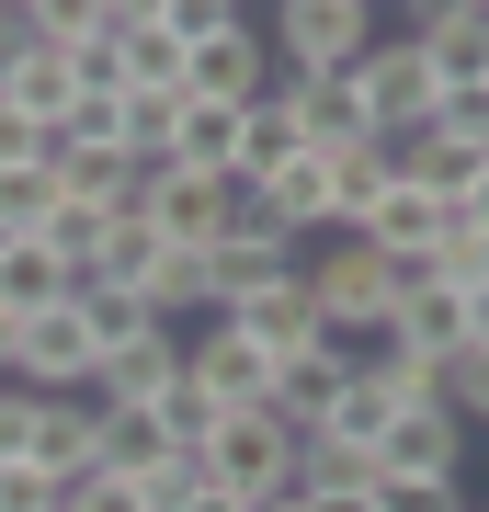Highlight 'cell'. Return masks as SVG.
I'll use <instances>...</instances> for the list:
<instances>
[{
	"label": "cell",
	"mask_w": 489,
	"mask_h": 512,
	"mask_svg": "<svg viewBox=\"0 0 489 512\" xmlns=\"http://www.w3.org/2000/svg\"><path fill=\"white\" fill-rule=\"evenodd\" d=\"M251 205L296 239V251H308V239H330V228H353V217H342V160H330V148H296V160L273 171Z\"/></svg>",
	"instance_id": "cell-8"
},
{
	"label": "cell",
	"mask_w": 489,
	"mask_h": 512,
	"mask_svg": "<svg viewBox=\"0 0 489 512\" xmlns=\"http://www.w3.org/2000/svg\"><path fill=\"white\" fill-rule=\"evenodd\" d=\"M251 12H262V0H251Z\"/></svg>",
	"instance_id": "cell-50"
},
{
	"label": "cell",
	"mask_w": 489,
	"mask_h": 512,
	"mask_svg": "<svg viewBox=\"0 0 489 512\" xmlns=\"http://www.w3.org/2000/svg\"><path fill=\"white\" fill-rule=\"evenodd\" d=\"M308 296H319V319H399V308H387V251L364 228L308 239Z\"/></svg>",
	"instance_id": "cell-7"
},
{
	"label": "cell",
	"mask_w": 489,
	"mask_h": 512,
	"mask_svg": "<svg viewBox=\"0 0 489 512\" xmlns=\"http://www.w3.org/2000/svg\"><path fill=\"white\" fill-rule=\"evenodd\" d=\"M353 376H364L353 353H330V342H308V353H296V365H273V410H285L296 433H319V421L342 410V387H353Z\"/></svg>",
	"instance_id": "cell-19"
},
{
	"label": "cell",
	"mask_w": 489,
	"mask_h": 512,
	"mask_svg": "<svg viewBox=\"0 0 489 512\" xmlns=\"http://www.w3.org/2000/svg\"><path fill=\"white\" fill-rule=\"evenodd\" d=\"M251 512H319V501H308V490H273V501H251Z\"/></svg>",
	"instance_id": "cell-47"
},
{
	"label": "cell",
	"mask_w": 489,
	"mask_h": 512,
	"mask_svg": "<svg viewBox=\"0 0 489 512\" xmlns=\"http://www.w3.org/2000/svg\"><path fill=\"white\" fill-rule=\"evenodd\" d=\"M296 148H308V137H296V114H285V92H262V103H251V126H239V194H262L273 171L296 160Z\"/></svg>",
	"instance_id": "cell-22"
},
{
	"label": "cell",
	"mask_w": 489,
	"mask_h": 512,
	"mask_svg": "<svg viewBox=\"0 0 489 512\" xmlns=\"http://www.w3.org/2000/svg\"><path fill=\"white\" fill-rule=\"evenodd\" d=\"M80 296V262L57 239H0V319H46Z\"/></svg>",
	"instance_id": "cell-14"
},
{
	"label": "cell",
	"mask_w": 489,
	"mask_h": 512,
	"mask_svg": "<svg viewBox=\"0 0 489 512\" xmlns=\"http://www.w3.org/2000/svg\"><path fill=\"white\" fill-rule=\"evenodd\" d=\"M296 421L285 410H217V433H205V478L239 501H273V490H296Z\"/></svg>",
	"instance_id": "cell-2"
},
{
	"label": "cell",
	"mask_w": 489,
	"mask_h": 512,
	"mask_svg": "<svg viewBox=\"0 0 489 512\" xmlns=\"http://www.w3.org/2000/svg\"><path fill=\"white\" fill-rule=\"evenodd\" d=\"M80 319H91V342H103V353H126V342H148V330H171L137 285H80Z\"/></svg>",
	"instance_id": "cell-25"
},
{
	"label": "cell",
	"mask_w": 489,
	"mask_h": 512,
	"mask_svg": "<svg viewBox=\"0 0 489 512\" xmlns=\"http://www.w3.org/2000/svg\"><path fill=\"white\" fill-rule=\"evenodd\" d=\"M137 217L148 228H160L171 239V251H217V239L239 228V183H217V171H148V183H137Z\"/></svg>",
	"instance_id": "cell-4"
},
{
	"label": "cell",
	"mask_w": 489,
	"mask_h": 512,
	"mask_svg": "<svg viewBox=\"0 0 489 512\" xmlns=\"http://www.w3.org/2000/svg\"><path fill=\"white\" fill-rule=\"evenodd\" d=\"M364 239H376V251H433V239L455 228V205L433 194V183H387L376 205H364V217H353Z\"/></svg>",
	"instance_id": "cell-20"
},
{
	"label": "cell",
	"mask_w": 489,
	"mask_h": 512,
	"mask_svg": "<svg viewBox=\"0 0 489 512\" xmlns=\"http://www.w3.org/2000/svg\"><path fill=\"white\" fill-rule=\"evenodd\" d=\"M239 126H251V103H205V92H182V103H171V160L239 183Z\"/></svg>",
	"instance_id": "cell-17"
},
{
	"label": "cell",
	"mask_w": 489,
	"mask_h": 512,
	"mask_svg": "<svg viewBox=\"0 0 489 512\" xmlns=\"http://www.w3.org/2000/svg\"><path fill=\"white\" fill-rule=\"evenodd\" d=\"M228 319L251 330V353H262V365H296V353L319 342V296H308V262H296L285 285H262L251 308H228Z\"/></svg>",
	"instance_id": "cell-15"
},
{
	"label": "cell",
	"mask_w": 489,
	"mask_h": 512,
	"mask_svg": "<svg viewBox=\"0 0 489 512\" xmlns=\"http://www.w3.org/2000/svg\"><path fill=\"white\" fill-rule=\"evenodd\" d=\"M376 12H410V0H376Z\"/></svg>",
	"instance_id": "cell-49"
},
{
	"label": "cell",
	"mask_w": 489,
	"mask_h": 512,
	"mask_svg": "<svg viewBox=\"0 0 489 512\" xmlns=\"http://www.w3.org/2000/svg\"><path fill=\"white\" fill-rule=\"evenodd\" d=\"M421 46H433L444 92H467V80H489V12H467V23H444V35H421Z\"/></svg>",
	"instance_id": "cell-30"
},
{
	"label": "cell",
	"mask_w": 489,
	"mask_h": 512,
	"mask_svg": "<svg viewBox=\"0 0 489 512\" xmlns=\"http://www.w3.org/2000/svg\"><path fill=\"white\" fill-rule=\"evenodd\" d=\"M23 456H35L57 490H80V478L103 467V410L91 399H35V444H23Z\"/></svg>",
	"instance_id": "cell-16"
},
{
	"label": "cell",
	"mask_w": 489,
	"mask_h": 512,
	"mask_svg": "<svg viewBox=\"0 0 489 512\" xmlns=\"http://www.w3.org/2000/svg\"><path fill=\"white\" fill-rule=\"evenodd\" d=\"M467 12H478V0H410L399 23H410V35H444V23H467Z\"/></svg>",
	"instance_id": "cell-42"
},
{
	"label": "cell",
	"mask_w": 489,
	"mask_h": 512,
	"mask_svg": "<svg viewBox=\"0 0 489 512\" xmlns=\"http://www.w3.org/2000/svg\"><path fill=\"white\" fill-rule=\"evenodd\" d=\"M80 92H126V35H80L69 46V103Z\"/></svg>",
	"instance_id": "cell-33"
},
{
	"label": "cell",
	"mask_w": 489,
	"mask_h": 512,
	"mask_svg": "<svg viewBox=\"0 0 489 512\" xmlns=\"http://www.w3.org/2000/svg\"><path fill=\"white\" fill-rule=\"evenodd\" d=\"M455 319H467V353H489V274L455 285Z\"/></svg>",
	"instance_id": "cell-41"
},
{
	"label": "cell",
	"mask_w": 489,
	"mask_h": 512,
	"mask_svg": "<svg viewBox=\"0 0 489 512\" xmlns=\"http://www.w3.org/2000/svg\"><path fill=\"white\" fill-rule=\"evenodd\" d=\"M57 205H69V194H57V171H46V160H12V171H0V239H35Z\"/></svg>",
	"instance_id": "cell-26"
},
{
	"label": "cell",
	"mask_w": 489,
	"mask_h": 512,
	"mask_svg": "<svg viewBox=\"0 0 489 512\" xmlns=\"http://www.w3.org/2000/svg\"><path fill=\"white\" fill-rule=\"evenodd\" d=\"M455 217H467V228L489 239V160H478V183H467V194H455Z\"/></svg>",
	"instance_id": "cell-44"
},
{
	"label": "cell",
	"mask_w": 489,
	"mask_h": 512,
	"mask_svg": "<svg viewBox=\"0 0 489 512\" xmlns=\"http://www.w3.org/2000/svg\"><path fill=\"white\" fill-rule=\"evenodd\" d=\"M126 92H194V46H182L171 35V23H137V35H126Z\"/></svg>",
	"instance_id": "cell-23"
},
{
	"label": "cell",
	"mask_w": 489,
	"mask_h": 512,
	"mask_svg": "<svg viewBox=\"0 0 489 512\" xmlns=\"http://www.w3.org/2000/svg\"><path fill=\"white\" fill-rule=\"evenodd\" d=\"M467 421H455V399H433V410H399L387 421V444H376V478H467Z\"/></svg>",
	"instance_id": "cell-10"
},
{
	"label": "cell",
	"mask_w": 489,
	"mask_h": 512,
	"mask_svg": "<svg viewBox=\"0 0 489 512\" xmlns=\"http://www.w3.org/2000/svg\"><path fill=\"white\" fill-rule=\"evenodd\" d=\"M262 35H273V69H364V46L387 35L376 0H262Z\"/></svg>",
	"instance_id": "cell-1"
},
{
	"label": "cell",
	"mask_w": 489,
	"mask_h": 512,
	"mask_svg": "<svg viewBox=\"0 0 489 512\" xmlns=\"http://www.w3.org/2000/svg\"><path fill=\"white\" fill-rule=\"evenodd\" d=\"M273 92H285V114H296V137H308V148H364V137H376L353 69H296V80H273Z\"/></svg>",
	"instance_id": "cell-11"
},
{
	"label": "cell",
	"mask_w": 489,
	"mask_h": 512,
	"mask_svg": "<svg viewBox=\"0 0 489 512\" xmlns=\"http://www.w3.org/2000/svg\"><path fill=\"white\" fill-rule=\"evenodd\" d=\"M160 262H171V239L148 228V217H103V239H91V262H80V285H160Z\"/></svg>",
	"instance_id": "cell-21"
},
{
	"label": "cell",
	"mask_w": 489,
	"mask_h": 512,
	"mask_svg": "<svg viewBox=\"0 0 489 512\" xmlns=\"http://www.w3.org/2000/svg\"><path fill=\"white\" fill-rule=\"evenodd\" d=\"M319 512H387V490H376V478H364V490H308Z\"/></svg>",
	"instance_id": "cell-43"
},
{
	"label": "cell",
	"mask_w": 489,
	"mask_h": 512,
	"mask_svg": "<svg viewBox=\"0 0 489 512\" xmlns=\"http://www.w3.org/2000/svg\"><path fill=\"white\" fill-rule=\"evenodd\" d=\"M0 512H69V490H57L35 456H0Z\"/></svg>",
	"instance_id": "cell-34"
},
{
	"label": "cell",
	"mask_w": 489,
	"mask_h": 512,
	"mask_svg": "<svg viewBox=\"0 0 489 512\" xmlns=\"http://www.w3.org/2000/svg\"><path fill=\"white\" fill-rule=\"evenodd\" d=\"M182 376H194V387H205L217 410H273V365L251 353V330H239L228 308L182 330Z\"/></svg>",
	"instance_id": "cell-6"
},
{
	"label": "cell",
	"mask_w": 489,
	"mask_h": 512,
	"mask_svg": "<svg viewBox=\"0 0 489 512\" xmlns=\"http://www.w3.org/2000/svg\"><path fill=\"white\" fill-rule=\"evenodd\" d=\"M0 12H35V0H0Z\"/></svg>",
	"instance_id": "cell-48"
},
{
	"label": "cell",
	"mask_w": 489,
	"mask_h": 512,
	"mask_svg": "<svg viewBox=\"0 0 489 512\" xmlns=\"http://www.w3.org/2000/svg\"><path fill=\"white\" fill-rule=\"evenodd\" d=\"M12 160H46V126H35V114H12V103H0V171H12Z\"/></svg>",
	"instance_id": "cell-40"
},
{
	"label": "cell",
	"mask_w": 489,
	"mask_h": 512,
	"mask_svg": "<svg viewBox=\"0 0 489 512\" xmlns=\"http://www.w3.org/2000/svg\"><path fill=\"white\" fill-rule=\"evenodd\" d=\"M364 376H376V387H387L399 410H433V399H444V365H433V353H410V342H387V353H376Z\"/></svg>",
	"instance_id": "cell-29"
},
{
	"label": "cell",
	"mask_w": 489,
	"mask_h": 512,
	"mask_svg": "<svg viewBox=\"0 0 489 512\" xmlns=\"http://www.w3.org/2000/svg\"><path fill=\"white\" fill-rule=\"evenodd\" d=\"M182 512H251V501H239V490H194V501H182Z\"/></svg>",
	"instance_id": "cell-45"
},
{
	"label": "cell",
	"mask_w": 489,
	"mask_h": 512,
	"mask_svg": "<svg viewBox=\"0 0 489 512\" xmlns=\"http://www.w3.org/2000/svg\"><path fill=\"white\" fill-rule=\"evenodd\" d=\"M387 421H399V399H387L376 376H353V387H342V410H330L319 433H330V444H353V456H376V444H387Z\"/></svg>",
	"instance_id": "cell-28"
},
{
	"label": "cell",
	"mask_w": 489,
	"mask_h": 512,
	"mask_svg": "<svg viewBox=\"0 0 489 512\" xmlns=\"http://www.w3.org/2000/svg\"><path fill=\"white\" fill-rule=\"evenodd\" d=\"M444 399H455L467 433H489V353H455V365H444Z\"/></svg>",
	"instance_id": "cell-38"
},
{
	"label": "cell",
	"mask_w": 489,
	"mask_h": 512,
	"mask_svg": "<svg viewBox=\"0 0 489 512\" xmlns=\"http://www.w3.org/2000/svg\"><path fill=\"white\" fill-rule=\"evenodd\" d=\"M330 160H342V217H364V205H376L387 183H399V160H387V137H364V148H330Z\"/></svg>",
	"instance_id": "cell-31"
},
{
	"label": "cell",
	"mask_w": 489,
	"mask_h": 512,
	"mask_svg": "<svg viewBox=\"0 0 489 512\" xmlns=\"http://www.w3.org/2000/svg\"><path fill=\"white\" fill-rule=\"evenodd\" d=\"M273 80H285V69H273V35H262V12L194 46V92H205V103H262Z\"/></svg>",
	"instance_id": "cell-12"
},
{
	"label": "cell",
	"mask_w": 489,
	"mask_h": 512,
	"mask_svg": "<svg viewBox=\"0 0 489 512\" xmlns=\"http://www.w3.org/2000/svg\"><path fill=\"white\" fill-rule=\"evenodd\" d=\"M353 92H364V114H376V137H399V126H433V103H444V69H433V46H421L410 23H387V35L364 46Z\"/></svg>",
	"instance_id": "cell-3"
},
{
	"label": "cell",
	"mask_w": 489,
	"mask_h": 512,
	"mask_svg": "<svg viewBox=\"0 0 489 512\" xmlns=\"http://www.w3.org/2000/svg\"><path fill=\"white\" fill-rule=\"evenodd\" d=\"M171 387H182V330H148V342L103 353V376H91L80 399H103V410H160Z\"/></svg>",
	"instance_id": "cell-13"
},
{
	"label": "cell",
	"mask_w": 489,
	"mask_h": 512,
	"mask_svg": "<svg viewBox=\"0 0 489 512\" xmlns=\"http://www.w3.org/2000/svg\"><path fill=\"white\" fill-rule=\"evenodd\" d=\"M433 137L489 160V80H467V92H444V103H433Z\"/></svg>",
	"instance_id": "cell-32"
},
{
	"label": "cell",
	"mask_w": 489,
	"mask_h": 512,
	"mask_svg": "<svg viewBox=\"0 0 489 512\" xmlns=\"http://www.w3.org/2000/svg\"><path fill=\"white\" fill-rule=\"evenodd\" d=\"M478 512H489V501H478Z\"/></svg>",
	"instance_id": "cell-51"
},
{
	"label": "cell",
	"mask_w": 489,
	"mask_h": 512,
	"mask_svg": "<svg viewBox=\"0 0 489 512\" xmlns=\"http://www.w3.org/2000/svg\"><path fill=\"white\" fill-rule=\"evenodd\" d=\"M376 490H387V512H478L467 478H376Z\"/></svg>",
	"instance_id": "cell-37"
},
{
	"label": "cell",
	"mask_w": 489,
	"mask_h": 512,
	"mask_svg": "<svg viewBox=\"0 0 489 512\" xmlns=\"http://www.w3.org/2000/svg\"><path fill=\"white\" fill-rule=\"evenodd\" d=\"M35 35L46 46H80V35H114V12H103V0H35Z\"/></svg>",
	"instance_id": "cell-36"
},
{
	"label": "cell",
	"mask_w": 489,
	"mask_h": 512,
	"mask_svg": "<svg viewBox=\"0 0 489 512\" xmlns=\"http://www.w3.org/2000/svg\"><path fill=\"white\" fill-rule=\"evenodd\" d=\"M387 342H410V353H433V365H455V353H467V319H455V285H433V296H410Z\"/></svg>",
	"instance_id": "cell-27"
},
{
	"label": "cell",
	"mask_w": 489,
	"mask_h": 512,
	"mask_svg": "<svg viewBox=\"0 0 489 512\" xmlns=\"http://www.w3.org/2000/svg\"><path fill=\"white\" fill-rule=\"evenodd\" d=\"M296 262H308V251H296V239L273 228L251 194H239V228L217 239V251H205V296H217V308H251V296H262V285H285Z\"/></svg>",
	"instance_id": "cell-5"
},
{
	"label": "cell",
	"mask_w": 489,
	"mask_h": 512,
	"mask_svg": "<svg viewBox=\"0 0 489 512\" xmlns=\"http://www.w3.org/2000/svg\"><path fill=\"white\" fill-rule=\"evenodd\" d=\"M46 171H57L69 205H91V217H137V183H148L126 148H46Z\"/></svg>",
	"instance_id": "cell-18"
},
{
	"label": "cell",
	"mask_w": 489,
	"mask_h": 512,
	"mask_svg": "<svg viewBox=\"0 0 489 512\" xmlns=\"http://www.w3.org/2000/svg\"><path fill=\"white\" fill-rule=\"evenodd\" d=\"M69 512H160V501H148V478H114V467H91L80 490H69Z\"/></svg>",
	"instance_id": "cell-39"
},
{
	"label": "cell",
	"mask_w": 489,
	"mask_h": 512,
	"mask_svg": "<svg viewBox=\"0 0 489 512\" xmlns=\"http://www.w3.org/2000/svg\"><path fill=\"white\" fill-rule=\"evenodd\" d=\"M160 23L182 46H205V35H228V23H251V0H160Z\"/></svg>",
	"instance_id": "cell-35"
},
{
	"label": "cell",
	"mask_w": 489,
	"mask_h": 512,
	"mask_svg": "<svg viewBox=\"0 0 489 512\" xmlns=\"http://www.w3.org/2000/svg\"><path fill=\"white\" fill-rule=\"evenodd\" d=\"M23 365V319H0V376H12Z\"/></svg>",
	"instance_id": "cell-46"
},
{
	"label": "cell",
	"mask_w": 489,
	"mask_h": 512,
	"mask_svg": "<svg viewBox=\"0 0 489 512\" xmlns=\"http://www.w3.org/2000/svg\"><path fill=\"white\" fill-rule=\"evenodd\" d=\"M23 387H46V399H80L91 376H103V342H91V319H80V296L69 308H46V319H23Z\"/></svg>",
	"instance_id": "cell-9"
},
{
	"label": "cell",
	"mask_w": 489,
	"mask_h": 512,
	"mask_svg": "<svg viewBox=\"0 0 489 512\" xmlns=\"http://www.w3.org/2000/svg\"><path fill=\"white\" fill-rule=\"evenodd\" d=\"M91 410H103V399H91ZM103 467H114V478H160V467H171L160 410H103Z\"/></svg>",
	"instance_id": "cell-24"
}]
</instances>
